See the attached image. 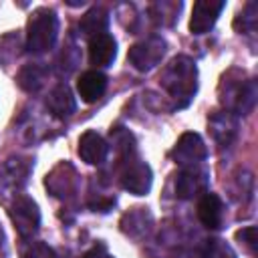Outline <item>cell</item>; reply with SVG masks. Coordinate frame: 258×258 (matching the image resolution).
Instances as JSON below:
<instances>
[{
	"label": "cell",
	"mask_w": 258,
	"mask_h": 258,
	"mask_svg": "<svg viewBox=\"0 0 258 258\" xmlns=\"http://www.w3.org/2000/svg\"><path fill=\"white\" fill-rule=\"evenodd\" d=\"M159 83L169 93V97L173 99V107H177V109L187 107L189 101L194 99L196 91H198L196 60H191L185 54L173 56L169 60V64H165V69L161 71Z\"/></svg>",
	"instance_id": "cell-1"
},
{
	"label": "cell",
	"mask_w": 258,
	"mask_h": 258,
	"mask_svg": "<svg viewBox=\"0 0 258 258\" xmlns=\"http://www.w3.org/2000/svg\"><path fill=\"white\" fill-rule=\"evenodd\" d=\"M220 103L226 107L224 111H230L232 115H248L256 105V81L248 79L240 71H228L218 87Z\"/></svg>",
	"instance_id": "cell-2"
},
{
	"label": "cell",
	"mask_w": 258,
	"mask_h": 258,
	"mask_svg": "<svg viewBox=\"0 0 258 258\" xmlns=\"http://www.w3.org/2000/svg\"><path fill=\"white\" fill-rule=\"evenodd\" d=\"M58 36V16L50 8H38L32 12L26 24V50L32 54L46 52L54 46Z\"/></svg>",
	"instance_id": "cell-3"
},
{
	"label": "cell",
	"mask_w": 258,
	"mask_h": 258,
	"mask_svg": "<svg viewBox=\"0 0 258 258\" xmlns=\"http://www.w3.org/2000/svg\"><path fill=\"white\" fill-rule=\"evenodd\" d=\"M30 169H32L30 157L12 155L4 159V163L0 165V202L2 204L20 196V189L24 187L30 175Z\"/></svg>",
	"instance_id": "cell-4"
},
{
	"label": "cell",
	"mask_w": 258,
	"mask_h": 258,
	"mask_svg": "<svg viewBox=\"0 0 258 258\" xmlns=\"http://www.w3.org/2000/svg\"><path fill=\"white\" fill-rule=\"evenodd\" d=\"M10 218L20 234V238H32L40 228V210L38 204L28 196H16L10 204Z\"/></svg>",
	"instance_id": "cell-5"
},
{
	"label": "cell",
	"mask_w": 258,
	"mask_h": 258,
	"mask_svg": "<svg viewBox=\"0 0 258 258\" xmlns=\"http://www.w3.org/2000/svg\"><path fill=\"white\" fill-rule=\"evenodd\" d=\"M165 50H167V44L161 36H149L145 40L135 42L129 48L127 60L133 64V69H137L141 73H147V71L155 69L161 62Z\"/></svg>",
	"instance_id": "cell-6"
},
{
	"label": "cell",
	"mask_w": 258,
	"mask_h": 258,
	"mask_svg": "<svg viewBox=\"0 0 258 258\" xmlns=\"http://www.w3.org/2000/svg\"><path fill=\"white\" fill-rule=\"evenodd\" d=\"M119 179H121V187L127 189L129 194L145 196L151 189L153 173L145 161H141L137 155H133L121 163V177Z\"/></svg>",
	"instance_id": "cell-7"
},
{
	"label": "cell",
	"mask_w": 258,
	"mask_h": 258,
	"mask_svg": "<svg viewBox=\"0 0 258 258\" xmlns=\"http://www.w3.org/2000/svg\"><path fill=\"white\" fill-rule=\"evenodd\" d=\"M208 179L210 173L202 163L181 167L175 177V196L179 200H194L208 191Z\"/></svg>",
	"instance_id": "cell-8"
},
{
	"label": "cell",
	"mask_w": 258,
	"mask_h": 258,
	"mask_svg": "<svg viewBox=\"0 0 258 258\" xmlns=\"http://www.w3.org/2000/svg\"><path fill=\"white\" fill-rule=\"evenodd\" d=\"M169 155H171V159H173L177 165L187 167V165H200V163L206 159L208 149H206V145H204V139H202L198 133L187 131V133H183V135L177 139V143L173 145V149H171Z\"/></svg>",
	"instance_id": "cell-9"
},
{
	"label": "cell",
	"mask_w": 258,
	"mask_h": 258,
	"mask_svg": "<svg viewBox=\"0 0 258 258\" xmlns=\"http://www.w3.org/2000/svg\"><path fill=\"white\" fill-rule=\"evenodd\" d=\"M226 8L224 0H200L191 8V18H189V32L191 34H206L212 30L216 24L218 16Z\"/></svg>",
	"instance_id": "cell-10"
},
{
	"label": "cell",
	"mask_w": 258,
	"mask_h": 258,
	"mask_svg": "<svg viewBox=\"0 0 258 258\" xmlns=\"http://www.w3.org/2000/svg\"><path fill=\"white\" fill-rule=\"evenodd\" d=\"M208 131L220 147H230L238 135V119L230 111H216L208 117Z\"/></svg>",
	"instance_id": "cell-11"
},
{
	"label": "cell",
	"mask_w": 258,
	"mask_h": 258,
	"mask_svg": "<svg viewBox=\"0 0 258 258\" xmlns=\"http://www.w3.org/2000/svg\"><path fill=\"white\" fill-rule=\"evenodd\" d=\"M121 232L133 240H141L149 234L151 226H153V216L147 208H131L129 212H125L121 216Z\"/></svg>",
	"instance_id": "cell-12"
},
{
	"label": "cell",
	"mask_w": 258,
	"mask_h": 258,
	"mask_svg": "<svg viewBox=\"0 0 258 258\" xmlns=\"http://www.w3.org/2000/svg\"><path fill=\"white\" fill-rule=\"evenodd\" d=\"M107 151H109V145L97 131L89 129L79 137V155L85 163L101 165L107 159Z\"/></svg>",
	"instance_id": "cell-13"
},
{
	"label": "cell",
	"mask_w": 258,
	"mask_h": 258,
	"mask_svg": "<svg viewBox=\"0 0 258 258\" xmlns=\"http://www.w3.org/2000/svg\"><path fill=\"white\" fill-rule=\"evenodd\" d=\"M44 185L46 189L56 196V198H67V196H73L75 189H77V173L75 169L69 165V163H60L58 167H54L46 179H44Z\"/></svg>",
	"instance_id": "cell-14"
},
{
	"label": "cell",
	"mask_w": 258,
	"mask_h": 258,
	"mask_svg": "<svg viewBox=\"0 0 258 258\" xmlns=\"http://www.w3.org/2000/svg\"><path fill=\"white\" fill-rule=\"evenodd\" d=\"M198 220L208 230H218L224 220V204L218 194L206 191L198 202Z\"/></svg>",
	"instance_id": "cell-15"
},
{
	"label": "cell",
	"mask_w": 258,
	"mask_h": 258,
	"mask_svg": "<svg viewBox=\"0 0 258 258\" xmlns=\"http://www.w3.org/2000/svg\"><path fill=\"white\" fill-rule=\"evenodd\" d=\"M117 56V42L109 32L89 38V60L93 67H109Z\"/></svg>",
	"instance_id": "cell-16"
},
{
	"label": "cell",
	"mask_w": 258,
	"mask_h": 258,
	"mask_svg": "<svg viewBox=\"0 0 258 258\" xmlns=\"http://www.w3.org/2000/svg\"><path fill=\"white\" fill-rule=\"evenodd\" d=\"M107 89V77L101 71H85L77 81V91L85 103H95Z\"/></svg>",
	"instance_id": "cell-17"
},
{
	"label": "cell",
	"mask_w": 258,
	"mask_h": 258,
	"mask_svg": "<svg viewBox=\"0 0 258 258\" xmlns=\"http://www.w3.org/2000/svg\"><path fill=\"white\" fill-rule=\"evenodd\" d=\"M46 107L48 111L58 117V119H67L75 113L77 109V101L73 97V91L67 87V85H56L50 93H48V99H46Z\"/></svg>",
	"instance_id": "cell-18"
},
{
	"label": "cell",
	"mask_w": 258,
	"mask_h": 258,
	"mask_svg": "<svg viewBox=\"0 0 258 258\" xmlns=\"http://www.w3.org/2000/svg\"><path fill=\"white\" fill-rule=\"evenodd\" d=\"M107 26H109V12H107L103 6H93V8L87 10V12L83 14V18L79 20L81 32H83L85 36H89V38L107 32Z\"/></svg>",
	"instance_id": "cell-19"
},
{
	"label": "cell",
	"mask_w": 258,
	"mask_h": 258,
	"mask_svg": "<svg viewBox=\"0 0 258 258\" xmlns=\"http://www.w3.org/2000/svg\"><path fill=\"white\" fill-rule=\"evenodd\" d=\"M44 79H46V69L38 62H32V64H24L18 75H16V83L22 91L26 93H34L38 91L42 85H44Z\"/></svg>",
	"instance_id": "cell-20"
},
{
	"label": "cell",
	"mask_w": 258,
	"mask_h": 258,
	"mask_svg": "<svg viewBox=\"0 0 258 258\" xmlns=\"http://www.w3.org/2000/svg\"><path fill=\"white\" fill-rule=\"evenodd\" d=\"M179 10H181V2H155L149 8V12L157 24H173Z\"/></svg>",
	"instance_id": "cell-21"
},
{
	"label": "cell",
	"mask_w": 258,
	"mask_h": 258,
	"mask_svg": "<svg viewBox=\"0 0 258 258\" xmlns=\"http://www.w3.org/2000/svg\"><path fill=\"white\" fill-rule=\"evenodd\" d=\"M256 2H250L246 4V8L236 16L234 20V28L240 32V34H248V32H254L256 30Z\"/></svg>",
	"instance_id": "cell-22"
},
{
	"label": "cell",
	"mask_w": 258,
	"mask_h": 258,
	"mask_svg": "<svg viewBox=\"0 0 258 258\" xmlns=\"http://www.w3.org/2000/svg\"><path fill=\"white\" fill-rule=\"evenodd\" d=\"M202 258H236V252H234L232 246L226 244L224 240L212 238V240L206 242Z\"/></svg>",
	"instance_id": "cell-23"
},
{
	"label": "cell",
	"mask_w": 258,
	"mask_h": 258,
	"mask_svg": "<svg viewBox=\"0 0 258 258\" xmlns=\"http://www.w3.org/2000/svg\"><path fill=\"white\" fill-rule=\"evenodd\" d=\"M236 240L250 252V254H256L258 250V232H256V226H246L242 230L236 232Z\"/></svg>",
	"instance_id": "cell-24"
},
{
	"label": "cell",
	"mask_w": 258,
	"mask_h": 258,
	"mask_svg": "<svg viewBox=\"0 0 258 258\" xmlns=\"http://www.w3.org/2000/svg\"><path fill=\"white\" fill-rule=\"evenodd\" d=\"M24 258H54V252L42 242H32L26 246Z\"/></svg>",
	"instance_id": "cell-25"
},
{
	"label": "cell",
	"mask_w": 258,
	"mask_h": 258,
	"mask_svg": "<svg viewBox=\"0 0 258 258\" xmlns=\"http://www.w3.org/2000/svg\"><path fill=\"white\" fill-rule=\"evenodd\" d=\"M113 204H115V198H103V196L89 202L91 210H95V212H109L113 208Z\"/></svg>",
	"instance_id": "cell-26"
},
{
	"label": "cell",
	"mask_w": 258,
	"mask_h": 258,
	"mask_svg": "<svg viewBox=\"0 0 258 258\" xmlns=\"http://www.w3.org/2000/svg\"><path fill=\"white\" fill-rule=\"evenodd\" d=\"M83 258H115V256H113V254H109V252H107V248H105L103 244H99V246L91 248Z\"/></svg>",
	"instance_id": "cell-27"
},
{
	"label": "cell",
	"mask_w": 258,
	"mask_h": 258,
	"mask_svg": "<svg viewBox=\"0 0 258 258\" xmlns=\"http://www.w3.org/2000/svg\"><path fill=\"white\" fill-rule=\"evenodd\" d=\"M2 242H4V230H2V226H0V246H2Z\"/></svg>",
	"instance_id": "cell-28"
}]
</instances>
